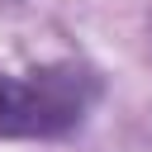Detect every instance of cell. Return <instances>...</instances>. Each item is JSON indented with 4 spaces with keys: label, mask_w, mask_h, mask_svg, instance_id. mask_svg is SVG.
<instances>
[{
    "label": "cell",
    "mask_w": 152,
    "mask_h": 152,
    "mask_svg": "<svg viewBox=\"0 0 152 152\" xmlns=\"http://www.w3.org/2000/svg\"><path fill=\"white\" fill-rule=\"evenodd\" d=\"M100 86L81 66H48L33 76H0V133L10 138H62L95 104Z\"/></svg>",
    "instance_id": "cell-1"
}]
</instances>
